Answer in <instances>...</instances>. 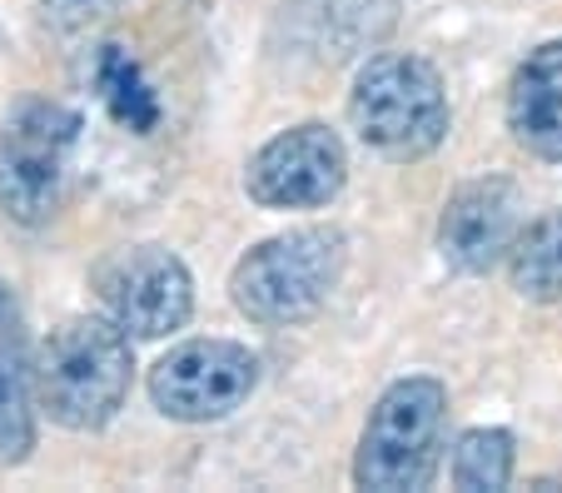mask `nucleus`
Returning a JSON list of instances; mask_svg holds the SVG:
<instances>
[{
    "label": "nucleus",
    "mask_w": 562,
    "mask_h": 493,
    "mask_svg": "<svg viewBox=\"0 0 562 493\" xmlns=\"http://www.w3.org/2000/svg\"><path fill=\"white\" fill-rule=\"evenodd\" d=\"M95 290L110 320L125 324L135 339H165L194 314V279L165 245H130L110 255L95 269Z\"/></svg>",
    "instance_id": "7"
},
{
    "label": "nucleus",
    "mask_w": 562,
    "mask_h": 493,
    "mask_svg": "<svg viewBox=\"0 0 562 493\" xmlns=\"http://www.w3.org/2000/svg\"><path fill=\"white\" fill-rule=\"evenodd\" d=\"M130 379H135V349L130 329L110 314H75L50 339L41 344L35 359V394L41 408L75 434H95L125 408Z\"/></svg>",
    "instance_id": "1"
},
{
    "label": "nucleus",
    "mask_w": 562,
    "mask_h": 493,
    "mask_svg": "<svg viewBox=\"0 0 562 493\" xmlns=\"http://www.w3.org/2000/svg\"><path fill=\"white\" fill-rule=\"evenodd\" d=\"M344 245L339 229H289L265 245H255L229 274L234 310L255 324H299L329 304L334 284L344 274Z\"/></svg>",
    "instance_id": "3"
},
{
    "label": "nucleus",
    "mask_w": 562,
    "mask_h": 493,
    "mask_svg": "<svg viewBox=\"0 0 562 493\" xmlns=\"http://www.w3.org/2000/svg\"><path fill=\"white\" fill-rule=\"evenodd\" d=\"M259 389V355L234 339H190L149 369V404L175 424L229 418Z\"/></svg>",
    "instance_id": "6"
},
{
    "label": "nucleus",
    "mask_w": 562,
    "mask_h": 493,
    "mask_svg": "<svg viewBox=\"0 0 562 493\" xmlns=\"http://www.w3.org/2000/svg\"><path fill=\"white\" fill-rule=\"evenodd\" d=\"M398 21V0H284L279 51L289 60L339 65L379 45Z\"/></svg>",
    "instance_id": "9"
},
{
    "label": "nucleus",
    "mask_w": 562,
    "mask_h": 493,
    "mask_svg": "<svg viewBox=\"0 0 562 493\" xmlns=\"http://www.w3.org/2000/svg\"><path fill=\"white\" fill-rule=\"evenodd\" d=\"M518 190L508 180H473L448 200L438 220V255L458 274H488L503 255L513 249L518 229Z\"/></svg>",
    "instance_id": "10"
},
{
    "label": "nucleus",
    "mask_w": 562,
    "mask_h": 493,
    "mask_svg": "<svg viewBox=\"0 0 562 493\" xmlns=\"http://www.w3.org/2000/svg\"><path fill=\"white\" fill-rule=\"evenodd\" d=\"M95 90L110 115L125 130H135V135H149V130L159 125V100L125 45H105V51L95 55Z\"/></svg>",
    "instance_id": "14"
},
{
    "label": "nucleus",
    "mask_w": 562,
    "mask_h": 493,
    "mask_svg": "<svg viewBox=\"0 0 562 493\" xmlns=\"http://www.w3.org/2000/svg\"><path fill=\"white\" fill-rule=\"evenodd\" d=\"M344 180H349V150L318 120L279 130L245 165V190L265 210H318L344 190Z\"/></svg>",
    "instance_id": "8"
},
{
    "label": "nucleus",
    "mask_w": 562,
    "mask_h": 493,
    "mask_svg": "<svg viewBox=\"0 0 562 493\" xmlns=\"http://www.w3.org/2000/svg\"><path fill=\"white\" fill-rule=\"evenodd\" d=\"M349 120L383 160H424L448 135V90L434 60L414 51L373 55L353 76Z\"/></svg>",
    "instance_id": "2"
},
{
    "label": "nucleus",
    "mask_w": 562,
    "mask_h": 493,
    "mask_svg": "<svg viewBox=\"0 0 562 493\" xmlns=\"http://www.w3.org/2000/svg\"><path fill=\"white\" fill-rule=\"evenodd\" d=\"M513 479V434L508 429H468L453 449V483L468 493L508 489Z\"/></svg>",
    "instance_id": "15"
},
{
    "label": "nucleus",
    "mask_w": 562,
    "mask_h": 493,
    "mask_svg": "<svg viewBox=\"0 0 562 493\" xmlns=\"http://www.w3.org/2000/svg\"><path fill=\"white\" fill-rule=\"evenodd\" d=\"M443 429H448V389L438 379H398L383 389L359 439L353 479L359 489L379 493H414L443 463Z\"/></svg>",
    "instance_id": "4"
},
{
    "label": "nucleus",
    "mask_w": 562,
    "mask_h": 493,
    "mask_svg": "<svg viewBox=\"0 0 562 493\" xmlns=\"http://www.w3.org/2000/svg\"><path fill=\"white\" fill-rule=\"evenodd\" d=\"M508 130L528 155L562 160V41H548L518 65L508 86Z\"/></svg>",
    "instance_id": "12"
},
{
    "label": "nucleus",
    "mask_w": 562,
    "mask_h": 493,
    "mask_svg": "<svg viewBox=\"0 0 562 493\" xmlns=\"http://www.w3.org/2000/svg\"><path fill=\"white\" fill-rule=\"evenodd\" d=\"M35 365L25 314L11 284H0V469L31 459L35 449Z\"/></svg>",
    "instance_id": "11"
},
{
    "label": "nucleus",
    "mask_w": 562,
    "mask_h": 493,
    "mask_svg": "<svg viewBox=\"0 0 562 493\" xmlns=\"http://www.w3.org/2000/svg\"><path fill=\"white\" fill-rule=\"evenodd\" d=\"M508 274L522 300H562V210L532 220L508 249Z\"/></svg>",
    "instance_id": "13"
},
{
    "label": "nucleus",
    "mask_w": 562,
    "mask_h": 493,
    "mask_svg": "<svg viewBox=\"0 0 562 493\" xmlns=\"http://www.w3.org/2000/svg\"><path fill=\"white\" fill-rule=\"evenodd\" d=\"M80 115L55 100H21L0 120V210L15 225L35 229L55 215Z\"/></svg>",
    "instance_id": "5"
},
{
    "label": "nucleus",
    "mask_w": 562,
    "mask_h": 493,
    "mask_svg": "<svg viewBox=\"0 0 562 493\" xmlns=\"http://www.w3.org/2000/svg\"><path fill=\"white\" fill-rule=\"evenodd\" d=\"M35 5H41V15L50 25H60V31H86V25L115 15L125 0H35Z\"/></svg>",
    "instance_id": "16"
}]
</instances>
